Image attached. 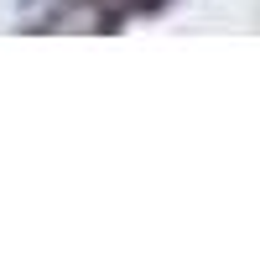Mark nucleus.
<instances>
[{"mask_svg":"<svg viewBox=\"0 0 260 260\" xmlns=\"http://www.w3.org/2000/svg\"><path fill=\"white\" fill-rule=\"evenodd\" d=\"M136 6H161V0H136Z\"/></svg>","mask_w":260,"mask_h":260,"instance_id":"f257e3e1","label":"nucleus"}]
</instances>
